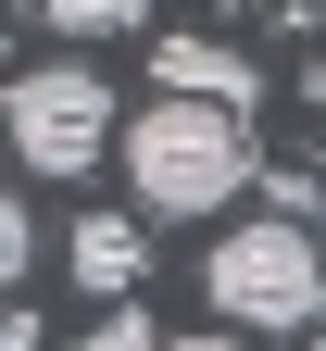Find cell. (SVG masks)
<instances>
[{"label":"cell","mask_w":326,"mask_h":351,"mask_svg":"<svg viewBox=\"0 0 326 351\" xmlns=\"http://www.w3.org/2000/svg\"><path fill=\"white\" fill-rule=\"evenodd\" d=\"M301 351H326V326H301Z\"/></svg>","instance_id":"7c38bea8"},{"label":"cell","mask_w":326,"mask_h":351,"mask_svg":"<svg viewBox=\"0 0 326 351\" xmlns=\"http://www.w3.org/2000/svg\"><path fill=\"white\" fill-rule=\"evenodd\" d=\"M276 13H301V25H314V13H326V0H276Z\"/></svg>","instance_id":"30bf717a"},{"label":"cell","mask_w":326,"mask_h":351,"mask_svg":"<svg viewBox=\"0 0 326 351\" xmlns=\"http://www.w3.org/2000/svg\"><path fill=\"white\" fill-rule=\"evenodd\" d=\"M0 276H38V213H25V201L0 213Z\"/></svg>","instance_id":"ba28073f"},{"label":"cell","mask_w":326,"mask_h":351,"mask_svg":"<svg viewBox=\"0 0 326 351\" xmlns=\"http://www.w3.org/2000/svg\"><path fill=\"white\" fill-rule=\"evenodd\" d=\"M63 263H75L88 301H138V276H151V213H75Z\"/></svg>","instance_id":"277c9868"},{"label":"cell","mask_w":326,"mask_h":351,"mask_svg":"<svg viewBox=\"0 0 326 351\" xmlns=\"http://www.w3.org/2000/svg\"><path fill=\"white\" fill-rule=\"evenodd\" d=\"M213 314L226 326H326V239L301 226L289 201H264L251 226H226L213 263H201Z\"/></svg>","instance_id":"7a4b0ae2"},{"label":"cell","mask_w":326,"mask_h":351,"mask_svg":"<svg viewBox=\"0 0 326 351\" xmlns=\"http://www.w3.org/2000/svg\"><path fill=\"white\" fill-rule=\"evenodd\" d=\"M314 113H326V63H314Z\"/></svg>","instance_id":"8fae6325"},{"label":"cell","mask_w":326,"mask_h":351,"mask_svg":"<svg viewBox=\"0 0 326 351\" xmlns=\"http://www.w3.org/2000/svg\"><path fill=\"white\" fill-rule=\"evenodd\" d=\"M38 25H63L75 51H88V38H138V25H151V0H38Z\"/></svg>","instance_id":"8992f818"},{"label":"cell","mask_w":326,"mask_h":351,"mask_svg":"<svg viewBox=\"0 0 326 351\" xmlns=\"http://www.w3.org/2000/svg\"><path fill=\"white\" fill-rule=\"evenodd\" d=\"M151 88H189V101H239L251 113V63L226 51V38H201V25H163L151 38Z\"/></svg>","instance_id":"5b68a950"},{"label":"cell","mask_w":326,"mask_h":351,"mask_svg":"<svg viewBox=\"0 0 326 351\" xmlns=\"http://www.w3.org/2000/svg\"><path fill=\"white\" fill-rule=\"evenodd\" d=\"M163 351H251V339H226V326H201V339H163Z\"/></svg>","instance_id":"9c48e42d"},{"label":"cell","mask_w":326,"mask_h":351,"mask_svg":"<svg viewBox=\"0 0 326 351\" xmlns=\"http://www.w3.org/2000/svg\"><path fill=\"white\" fill-rule=\"evenodd\" d=\"M75 351H163V326H151V314H138V301H113V314H101V326H88Z\"/></svg>","instance_id":"52a82bcc"},{"label":"cell","mask_w":326,"mask_h":351,"mask_svg":"<svg viewBox=\"0 0 326 351\" xmlns=\"http://www.w3.org/2000/svg\"><path fill=\"white\" fill-rule=\"evenodd\" d=\"M101 151H126V101H113L88 63L13 75V163H25V176H88Z\"/></svg>","instance_id":"3957f363"},{"label":"cell","mask_w":326,"mask_h":351,"mask_svg":"<svg viewBox=\"0 0 326 351\" xmlns=\"http://www.w3.org/2000/svg\"><path fill=\"white\" fill-rule=\"evenodd\" d=\"M126 189H138L151 226H213L251 189V113L239 101H189V88H151V113H126Z\"/></svg>","instance_id":"6da1fadb"}]
</instances>
